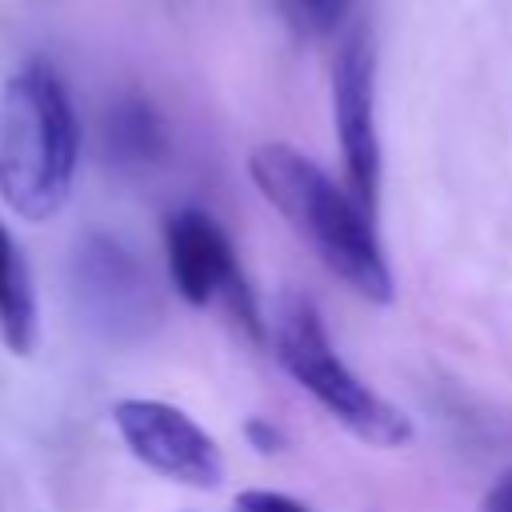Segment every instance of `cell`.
I'll return each instance as SVG.
<instances>
[{
	"mask_svg": "<svg viewBox=\"0 0 512 512\" xmlns=\"http://www.w3.org/2000/svg\"><path fill=\"white\" fill-rule=\"evenodd\" d=\"M248 176L256 192L280 212V220L356 296L372 304H388L396 296L392 268L372 224L376 216L348 192V184H336L312 156L284 140L252 148Z\"/></svg>",
	"mask_w": 512,
	"mask_h": 512,
	"instance_id": "cell-1",
	"label": "cell"
},
{
	"mask_svg": "<svg viewBox=\"0 0 512 512\" xmlns=\"http://www.w3.org/2000/svg\"><path fill=\"white\" fill-rule=\"evenodd\" d=\"M80 120L52 64L28 60L0 88V200L28 224L52 220L76 184Z\"/></svg>",
	"mask_w": 512,
	"mask_h": 512,
	"instance_id": "cell-2",
	"label": "cell"
},
{
	"mask_svg": "<svg viewBox=\"0 0 512 512\" xmlns=\"http://www.w3.org/2000/svg\"><path fill=\"white\" fill-rule=\"evenodd\" d=\"M272 348L280 368L356 440L372 448H404L412 440V416L396 408L388 396L368 388L332 348L324 316L312 296L280 292L272 304Z\"/></svg>",
	"mask_w": 512,
	"mask_h": 512,
	"instance_id": "cell-3",
	"label": "cell"
},
{
	"mask_svg": "<svg viewBox=\"0 0 512 512\" xmlns=\"http://www.w3.org/2000/svg\"><path fill=\"white\" fill-rule=\"evenodd\" d=\"M68 296L80 320L108 344L144 340L160 320V296L144 260L100 228H88L68 252Z\"/></svg>",
	"mask_w": 512,
	"mask_h": 512,
	"instance_id": "cell-4",
	"label": "cell"
},
{
	"mask_svg": "<svg viewBox=\"0 0 512 512\" xmlns=\"http://www.w3.org/2000/svg\"><path fill=\"white\" fill-rule=\"evenodd\" d=\"M164 256H168V276L172 288L192 304L208 308L212 300H224L232 316L260 340L264 320L256 308V296L240 272L236 248L228 232L200 208H176L164 216Z\"/></svg>",
	"mask_w": 512,
	"mask_h": 512,
	"instance_id": "cell-5",
	"label": "cell"
},
{
	"mask_svg": "<svg viewBox=\"0 0 512 512\" xmlns=\"http://www.w3.org/2000/svg\"><path fill=\"white\" fill-rule=\"evenodd\" d=\"M332 124L348 192L376 216L380 200V128H376V44L360 24L344 32L332 60Z\"/></svg>",
	"mask_w": 512,
	"mask_h": 512,
	"instance_id": "cell-6",
	"label": "cell"
},
{
	"mask_svg": "<svg viewBox=\"0 0 512 512\" xmlns=\"http://www.w3.org/2000/svg\"><path fill=\"white\" fill-rule=\"evenodd\" d=\"M112 428L124 448L164 480L184 488H220L224 452L220 444L176 404L152 396H124L112 404Z\"/></svg>",
	"mask_w": 512,
	"mask_h": 512,
	"instance_id": "cell-7",
	"label": "cell"
},
{
	"mask_svg": "<svg viewBox=\"0 0 512 512\" xmlns=\"http://www.w3.org/2000/svg\"><path fill=\"white\" fill-rule=\"evenodd\" d=\"M104 152L116 168H128V172H140V168H152L164 160L168 132H164V120L152 108V100H144L140 92H124L108 104Z\"/></svg>",
	"mask_w": 512,
	"mask_h": 512,
	"instance_id": "cell-8",
	"label": "cell"
},
{
	"mask_svg": "<svg viewBox=\"0 0 512 512\" xmlns=\"http://www.w3.org/2000/svg\"><path fill=\"white\" fill-rule=\"evenodd\" d=\"M0 340L12 356L36 348V288L20 244L0 224Z\"/></svg>",
	"mask_w": 512,
	"mask_h": 512,
	"instance_id": "cell-9",
	"label": "cell"
},
{
	"mask_svg": "<svg viewBox=\"0 0 512 512\" xmlns=\"http://www.w3.org/2000/svg\"><path fill=\"white\" fill-rule=\"evenodd\" d=\"M272 4L296 40H328L344 28L356 0H272Z\"/></svg>",
	"mask_w": 512,
	"mask_h": 512,
	"instance_id": "cell-10",
	"label": "cell"
},
{
	"mask_svg": "<svg viewBox=\"0 0 512 512\" xmlns=\"http://www.w3.org/2000/svg\"><path fill=\"white\" fill-rule=\"evenodd\" d=\"M232 512H312L308 504H300L288 492H272V488H244L232 500Z\"/></svg>",
	"mask_w": 512,
	"mask_h": 512,
	"instance_id": "cell-11",
	"label": "cell"
},
{
	"mask_svg": "<svg viewBox=\"0 0 512 512\" xmlns=\"http://www.w3.org/2000/svg\"><path fill=\"white\" fill-rule=\"evenodd\" d=\"M476 512H512V468H504V472L492 476V484L484 488Z\"/></svg>",
	"mask_w": 512,
	"mask_h": 512,
	"instance_id": "cell-12",
	"label": "cell"
},
{
	"mask_svg": "<svg viewBox=\"0 0 512 512\" xmlns=\"http://www.w3.org/2000/svg\"><path fill=\"white\" fill-rule=\"evenodd\" d=\"M248 440H252V448H256V452H264V456L284 448V432H280L276 424L260 420V416H252V420H248Z\"/></svg>",
	"mask_w": 512,
	"mask_h": 512,
	"instance_id": "cell-13",
	"label": "cell"
}]
</instances>
